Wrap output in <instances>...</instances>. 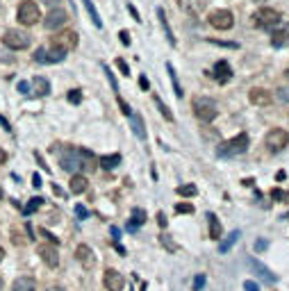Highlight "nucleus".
<instances>
[{
    "label": "nucleus",
    "instance_id": "nucleus-40",
    "mask_svg": "<svg viewBox=\"0 0 289 291\" xmlns=\"http://www.w3.org/2000/svg\"><path fill=\"white\" fill-rule=\"evenodd\" d=\"M119 107H121V112L126 114V116H130V114H132V109H130V105L126 103V100H123V98L119 96Z\"/></svg>",
    "mask_w": 289,
    "mask_h": 291
},
{
    "label": "nucleus",
    "instance_id": "nucleus-45",
    "mask_svg": "<svg viewBox=\"0 0 289 291\" xmlns=\"http://www.w3.org/2000/svg\"><path fill=\"white\" fill-rule=\"evenodd\" d=\"M244 289H246V291H259V287H257V282H253V280H246V282H244Z\"/></svg>",
    "mask_w": 289,
    "mask_h": 291
},
{
    "label": "nucleus",
    "instance_id": "nucleus-60",
    "mask_svg": "<svg viewBox=\"0 0 289 291\" xmlns=\"http://www.w3.org/2000/svg\"><path fill=\"white\" fill-rule=\"evenodd\" d=\"M0 289H2V277H0Z\"/></svg>",
    "mask_w": 289,
    "mask_h": 291
},
{
    "label": "nucleus",
    "instance_id": "nucleus-55",
    "mask_svg": "<svg viewBox=\"0 0 289 291\" xmlns=\"http://www.w3.org/2000/svg\"><path fill=\"white\" fill-rule=\"evenodd\" d=\"M0 125H2V127H5V130H12V125H9V123H7V121H5V119H2V116H0Z\"/></svg>",
    "mask_w": 289,
    "mask_h": 291
},
{
    "label": "nucleus",
    "instance_id": "nucleus-53",
    "mask_svg": "<svg viewBox=\"0 0 289 291\" xmlns=\"http://www.w3.org/2000/svg\"><path fill=\"white\" fill-rule=\"evenodd\" d=\"M5 162H7V153H5V150L0 148V166L5 164Z\"/></svg>",
    "mask_w": 289,
    "mask_h": 291
},
{
    "label": "nucleus",
    "instance_id": "nucleus-31",
    "mask_svg": "<svg viewBox=\"0 0 289 291\" xmlns=\"http://www.w3.org/2000/svg\"><path fill=\"white\" fill-rule=\"evenodd\" d=\"M176 194L182 196V198H193V196L198 194V189L193 187V184H182V187L176 189Z\"/></svg>",
    "mask_w": 289,
    "mask_h": 291
},
{
    "label": "nucleus",
    "instance_id": "nucleus-56",
    "mask_svg": "<svg viewBox=\"0 0 289 291\" xmlns=\"http://www.w3.org/2000/svg\"><path fill=\"white\" fill-rule=\"evenodd\" d=\"M285 178H287V173H285V171H278V173H275V180H285Z\"/></svg>",
    "mask_w": 289,
    "mask_h": 291
},
{
    "label": "nucleus",
    "instance_id": "nucleus-17",
    "mask_svg": "<svg viewBox=\"0 0 289 291\" xmlns=\"http://www.w3.org/2000/svg\"><path fill=\"white\" fill-rule=\"evenodd\" d=\"M96 168H98V159L94 157V153L80 148V171L91 173V171H96Z\"/></svg>",
    "mask_w": 289,
    "mask_h": 291
},
{
    "label": "nucleus",
    "instance_id": "nucleus-58",
    "mask_svg": "<svg viewBox=\"0 0 289 291\" xmlns=\"http://www.w3.org/2000/svg\"><path fill=\"white\" fill-rule=\"evenodd\" d=\"M2 257H5V250H2V248H0V261H2Z\"/></svg>",
    "mask_w": 289,
    "mask_h": 291
},
{
    "label": "nucleus",
    "instance_id": "nucleus-37",
    "mask_svg": "<svg viewBox=\"0 0 289 291\" xmlns=\"http://www.w3.org/2000/svg\"><path fill=\"white\" fill-rule=\"evenodd\" d=\"M160 241H162L164 246H166V250H171V253H176V244H171L169 234H162V237H160Z\"/></svg>",
    "mask_w": 289,
    "mask_h": 291
},
{
    "label": "nucleus",
    "instance_id": "nucleus-51",
    "mask_svg": "<svg viewBox=\"0 0 289 291\" xmlns=\"http://www.w3.org/2000/svg\"><path fill=\"white\" fill-rule=\"evenodd\" d=\"M128 9H130V14H132V18H134V21H141V18H139V12H137V9H134L132 5H130V7H128Z\"/></svg>",
    "mask_w": 289,
    "mask_h": 291
},
{
    "label": "nucleus",
    "instance_id": "nucleus-16",
    "mask_svg": "<svg viewBox=\"0 0 289 291\" xmlns=\"http://www.w3.org/2000/svg\"><path fill=\"white\" fill-rule=\"evenodd\" d=\"M180 9L189 16H198L205 9V0H178Z\"/></svg>",
    "mask_w": 289,
    "mask_h": 291
},
{
    "label": "nucleus",
    "instance_id": "nucleus-8",
    "mask_svg": "<svg viewBox=\"0 0 289 291\" xmlns=\"http://www.w3.org/2000/svg\"><path fill=\"white\" fill-rule=\"evenodd\" d=\"M255 25L257 28H275L278 23H280V12H275L271 7H262L255 12Z\"/></svg>",
    "mask_w": 289,
    "mask_h": 291
},
{
    "label": "nucleus",
    "instance_id": "nucleus-9",
    "mask_svg": "<svg viewBox=\"0 0 289 291\" xmlns=\"http://www.w3.org/2000/svg\"><path fill=\"white\" fill-rule=\"evenodd\" d=\"M78 34L73 30H66V32H60V34H55L52 37V48H60V50H73L75 46H78Z\"/></svg>",
    "mask_w": 289,
    "mask_h": 291
},
{
    "label": "nucleus",
    "instance_id": "nucleus-4",
    "mask_svg": "<svg viewBox=\"0 0 289 291\" xmlns=\"http://www.w3.org/2000/svg\"><path fill=\"white\" fill-rule=\"evenodd\" d=\"M2 44L12 48V50H25L30 46V37L21 30H7L2 34Z\"/></svg>",
    "mask_w": 289,
    "mask_h": 291
},
{
    "label": "nucleus",
    "instance_id": "nucleus-26",
    "mask_svg": "<svg viewBox=\"0 0 289 291\" xmlns=\"http://www.w3.org/2000/svg\"><path fill=\"white\" fill-rule=\"evenodd\" d=\"M98 164H103V168L112 171V168H116L121 164V155H103L98 159Z\"/></svg>",
    "mask_w": 289,
    "mask_h": 291
},
{
    "label": "nucleus",
    "instance_id": "nucleus-35",
    "mask_svg": "<svg viewBox=\"0 0 289 291\" xmlns=\"http://www.w3.org/2000/svg\"><path fill=\"white\" fill-rule=\"evenodd\" d=\"M176 212H178V214H192L193 205L192 202H178V205H176Z\"/></svg>",
    "mask_w": 289,
    "mask_h": 291
},
{
    "label": "nucleus",
    "instance_id": "nucleus-42",
    "mask_svg": "<svg viewBox=\"0 0 289 291\" xmlns=\"http://www.w3.org/2000/svg\"><path fill=\"white\" fill-rule=\"evenodd\" d=\"M271 198L273 200H285V191L282 189H271Z\"/></svg>",
    "mask_w": 289,
    "mask_h": 291
},
{
    "label": "nucleus",
    "instance_id": "nucleus-36",
    "mask_svg": "<svg viewBox=\"0 0 289 291\" xmlns=\"http://www.w3.org/2000/svg\"><path fill=\"white\" fill-rule=\"evenodd\" d=\"M82 100V93H80V89H71L68 91V103H73V105H78Z\"/></svg>",
    "mask_w": 289,
    "mask_h": 291
},
{
    "label": "nucleus",
    "instance_id": "nucleus-2",
    "mask_svg": "<svg viewBox=\"0 0 289 291\" xmlns=\"http://www.w3.org/2000/svg\"><path fill=\"white\" fill-rule=\"evenodd\" d=\"M193 114L198 116L200 121H205V123H212L216 119V103L212 98H196L193 100Z\"/></svg>",
    "mask_w": 289,
    "mask_h": 291
},
{
    "label": "nucleus",
    "instance_id": "nucleus-50",
    "mask_svg": "<svg viewBox=\"0 0 289 291\" xmlns=\"http://www.w3.org/2000/svg\"><path fill=\"white\" fill-rule=\"evenodd\" d=\"M32 184H34V187H41V178H39V173L32 175Z\"/></svg>",
    "mask_w": 289,
    "mask_h": 291
},
{
    "label": "nucleus",
    "instance_id": "nucleus-44",
    "mask_svg": "<svg viewBox=\"0 0 289 291\" xmlns=\"http://www.w3.org/2000/svg\"><path fill=\"white\" fill-rule=\"evenodd\" d=\"M119 39L123 41V46H130V32H128V30H121L119 32Z\"/></svg>",
    "mask_w": 289,
    "mask_h": 291
},
{
    "label": "nucleus",
    "instance_id": "nucleus-52",
    "mask_svg": "<svg viewBox=\"0 0 289 291\" xmlns=\"http://www.w3.org/2000/svg\"><path fill=\"white\" fill-rule=\"evenodd\" d=\"M264 248H267V241H262V239H259L257 244H255V250H264Z\"/></svg>",
    "mask_w": 289,
    "mask_h": 291
},
{
    "label": "nucleus",
    "instance_id": "nucleus-28",
    "mask_svg": "<svg viewBox=\"0 0 289 291\" xmlns=\"http://www.w3.org/2000/svg\"><path fill=\"white\" fill-rule=\"evenodd\" d=\"M146 221V212L144 209H139V207H134L132 209V221H130V225H128V230H137V225H141Z\"/></svg>",
    "mask_w": 289,
    "mask_h": 291
},
{
    "label": "nucleus",
    "instance_id": "nucleus-20",
    "mask_svg": "<svg viewBox=\"0 0 289 291\" xmlns=\"http://www.w3.org/2000/svg\"><path fill=\"white\" fill-rule=\"evenodd\" d=\"M12 291H37V282L28 276L16 277L14 284H12Z\"/></svg>",
    "mask_w": 289,
    "mask_h": 291
},
{
    "label": "nucleus",
    "instance_id": "nucleus-10",
    "mask_svg": "<svg viewBox=\"0 0 289 291\" xmlns=\"http://www.w3.org/2000/svg\"><path fill=\"white\" fill-rule=\"evenodd\" d=\"M66 21H68L66 9L55 7V9H50L48 16L44 18V25H46V30H60L62 25H66Z\"/></svg>",
    "mask_w": 289,
    "mask_h": 291
},
{
    "label": "nucleus",
    "instance_id": "nucleus-19",
    "mask_svg": "<svg viewBox=\"0 0 289 291\" xmlns=\"http://www.w3.org/2000/svg\"><path fill=\"white\" fill-rule=\"evenodd\" d=\"M248 266H251L253 271H255V273H257L259 277H264V280H269V282H275V280H278V277L273 276V273H271V271L267 269V266H264V264H262V261L259 260H255V257H248Z\"/></svg>",
    "mask_w": 289,
    "mask_h": 291
},
{
    "label": "nucleus",
    "instance_id": "nucleus-14",
    "mask_svg": "<svg viewBox=\"0 0 289 291\" xmlns=\"http://www.w3.org/2000/svg\"><path fill=\"white\" fill-rule=\"evenodd\" d=\"M75 257H78V261H80L84 269H94V264H96L94 250H91L87 244H80V246L75 248Z\"/></svg>",
    "mask_w": 289,
    "mask_h": 291
},
{
    "label": "nucleus",
    "instance_id": "nucleus-24",
    "mask_svg": "<svg viewBox=\"0 0 289 291\" xmlns=\"http://www.w3.org/2000/svg\"><path fill=\"white\" fill-rule=\"evenodd\" d=\"M87 187H89V182H87L84 175H73V178H71V191H73V194H84Z\"/></svg>",
    "mask_w": 289,
    "mask_h": 291
},
{
    "label": "nucleus",
    "instance_id": "nucleus-15",
    "mask_svg": "<svg viewBox=\"0 0 289 291\" xmlns=\"http://www.w3.org/2000/svg\"><path fill=\"white\" fill-rule=\"evenodd\" d=\"M248 100L253 105H259V107H267L271 103V93L267 89H262V87H255V89L248 91Z\"/></svg>",
    "mask_w": 289,
    "mask_h": 291
},
{
    "label": "nucleus",
    "instance_id": "nucleus-3",
    "mask_svg": "<svg viewBox=\"0 0 289 291\" xmlns=\"http://www.w3.org/2000/svg\"><path fill=\"white\" fill-rule=\"evenodd\" d=\"M16 16H18V23H21V25H34V23H39V18H41V12H39V7L32 0H23Z\"/></svg>",
    "mask_w": 289,
    "mask_h": 291
},
{
    "label": "nucleus",
    "instance_id": "nucleus-11",
    "mask_svg": "<svg viewBox=\"0 0 289 291\" xmlns=\"http://www.w3.org/2000/svg\"><path fill=\"white\" fill-rule=\"evenodd\" d=\"M60 164L64 171L75 173L80 168V148H66V153H62Z\"/></svg>",
    "mask_w": 289,
    "mask_h": 291
},
{
    "label": "nucleus",
    "instance_id": "nucleus-21",
    "mask_svg": "<svg viewBox=\"0 0 289 291\" xmlns=\"http://www.w3.org/2000/svg\"><path fill=\"white\" fill-rule=\"evenodd\" d=\"M32 89H34V96H46L48 91H50V82L46 80V77H41V75H37L34 80H32Z\"/></svg>",
    "mask_w": 289,
    "mask_h": 291
},
{
    "label": "nucleus",
    "instance_id": "nucleus-27",
    "mask_svg": "<svg viewBox=\"0 0 289 291\" xmlns=\"http://www.w3.org/2000/svg\"><path fill=\"white\" fill-rule=\"evenodd\" d=\"M271 44L275 46V48H282V46L289 44V32L287 30H275L273 34H271Z\"/></svg>",
    "mask_w": 289,
    "mask_h": 291
},
{
    "label": "nucleus",
    "instance_id": "nucleus-1",
    "mask_svg": "<svg viewBox=\"0 0 289 291\" xmlns=\"http://www.w3.org/2000/svg\"><path fill=\"white\" fill-rule=\"evenodd\" d=\"M287 143H289V132L287 130H282V127L269 130L267 137H264V146H267L269 153H280V150H285Z\"/></svg>",
    "mask_w": 289,
    "mask_h": 291
},
{
    "label": "nucleus",
    "instance_id": "nucleus-22",
    "mask_svg": "<svg viewBox=\"0 0 289 291\" xmlns=\"http://www.w3.org/2000/svg\"><path fill=\"white\" fill-rule=\"evenodd\" d=\"M157 18H160V23H162V30H164V34H166V41H169L171 46H176V37H173V32H171L169 21H166V14H164L162 7H157Z\"/></svg>",
    "mask_w": 289,
    "mask_h": 291
},
{
    "label": "nucleus",
    "instance_id": "nucleus-6",
    "mask_svg": "<svg viewBox=\"0 0 289 291\" xmlns=\"http://www.w3.org/2000/svg\"><path fill=\"white\" fill-rule=\"evenodd\" d=\"M246 148H248V135H246V132H239V135L232 137L230 141L221 143V155H241Z\"/></svg>",
    "mask_w": 289,
    "mask_h": 291
},
{
    "label": "nucleus",
    "instance_id": "nucleus-38",
    "mask_svg": "<svg viewBox=\"0 0 289 291\" xmlns=\"http://www.w3.org/2000/svg\"><path fill=\"white\" fill-rule=\"evenodd\" d=\"M116 68H119V71H121V75H126V77H128V75H130V68H128V64H126V61H123V60H121V57H119V60H116Z\"/></svg>",
    "mask_w": 289,
    "mask_h": 291
},
{
    "label": "nucleus",
    "instance_id": "nucleus-23",
    "mask_svg": "<svg viewBox=\"0 0 289 291\" xmlns=\"http://www.w3.org/2000/svg\"><path fill=\"white\" fill-rule=\"evenodd\" d=\"M130 123H132V132L139 139H146V127H144V119L139 114H130Z\"/></svg>",
    "mask_w": 289,
    "mask_h": 291
},
{
    "label": "nucleus",
    "instance_id": "nucleus-18",
    "mask_svg": "<svg viewBox=\"0 0 289 291\" xmlns=\"http://www.w3.org/2000/svg\"><path fill=\"white\" fill-rule=\"evenodd\" d=\"M212 75H214L216 82L225 84V82L230 80V77H232V68H230L228 61H223V60H221V61H216V64H214V73H212Z\"/></svg>",
    "mask_w": 289,
    "mask_h": 291
},
{
    "label": "nucleus",
    "instance_id": "nucleus-48",
    "mask_svg": "<svg viewBox=\"0 0 289 291\" xmlns=\"http://www.w3.org/2000/svg\"><path fill=\"white\" fill-rule=\"evenodd\" d=\"M28 89H30L28 82H18V91H21V93H28Z\"/></svg>",
    "mask_w": 289,
    "mask_h": 291
},
{
    "label": "nucleus",
    "instance_id": "nucleus-61",
    "mask_svg": "<svg viewBox=\"0 0 289 291\" xmlns=\"http://www.w3.org/2000/svg\"><path fill=\"white\" fill-rule=\"evenodd\" d=\"M285 75H287V80H289V71H287V73H285Z\"/></svg>",
    "mask_w": 289,
    "mask_h": 291
},
{
    "label": "nucleus",
    "instance_id": "nucleus-29",
    "mask_svg": "<svg viewBox=\"0 0 289 291\" xmlns=\"http://www.w3.org/2000/svg\"><path fill=\"white\" fill-rule=\"evenodd\" d=\"M239 237H241V232L239 230H235V232H230V237L225 241H221V246H219V253H228L230 248L235 246V244H237V239Z\"/></svg>",
    "mask_w": 289,
    "mask_h": 291
},
{
    "label": "nucleus",
    "instance_id": "nucleus-41",
    "mask_svg": "<svg viewBox=\"0 0 289 291\" xmlns=\"http://www.w3.org/2000/svg\"><path fill=\"white\" fill-rule=\"evenodd\" d=\"M203 284H205V276H196V280H193V291H200Z\"/></svg>",
    "mask_w": 289,
    "mask_h": 291
},
{
    "label": "nucleus",
    "instance_id": "nucleus-39",
    "mask_svg": "<svg viewBox=\"0 0 289 291\" xmlns=\"http://www.w3.org/2000/svg\"><path fill=\"white\" fill-rule=\"evenodd\" d=\"M103 71H105V75H107V80H110V84H112V89L114 91H119V87H116V80H114V73H112L107 66H103Z\"/></svg>",
    "mask_w": 289,
    "mask_h": 291
},
{
    "label": "nucleus",
    "instance_id": "nucleus-32",
    "mask_svg": "<svg viewBox=\"0 0 289 291\" xmlns=\"http://www.w3.org/2000/svg\"><path fill=\"white\" fill-rule=\"evenodd\" d=\"M155 105H157V109H160V114H162L164 119H166V121H173V114H171V109L162 103V98H160V96H155Z\"/></svg>",
    "mask_w": 289,
    "mask_h": 291
},
{
    "label": "nucleus",
    "instance_id": "nucleus-59",
    "mask_svg": "<svg viewBox=\"0 0 289 291\" xmlns=\"http://www.w3.org/2000/svg\"><path fill=\"white\" fill-rule=\"evenodd\" d=\"M282 218H289V212H287V214H282Z\"/></svg>",
    "mask_w": 289,
    "mask_h": 291
},
{
    "label": "nucleus",
    "instance_id": "nucleus-30",
    "mask_svg": "<svg viewBox=\"0 0 289 291\" xmlns=\"http://www.w3.org/2000/svg\"><path fill=\"white\" fill-rule=\"evenodd\" d=\"M84 9H87L91 23H94L96 28H103V21H100V16H98V12H96V7H94V2H91V0H84Z\"/></svg>",
    "mask_w": 289,
    "mask_h": 291
},
{
    "label": "nucleus",
    "instance_id": "nucleus-5",
    "mask_svg": "<svg viewBox=\"0 0 289 291\" xmlns=\"http://www.w3.org/2000/svg\"><path fill=\"white\" fill-rule=\"evenodd\" d=\"M208 21L216 30H230V28L235 25V14H232L230 9H214V12L209 14Z\"/></svg>",
    "mask_w": 289,
    "mask_h": 291
},
{
    "label": "nucleus",
    "instance_id": "nucleus-12",
    "mask_svg": "<svg viewBox=\"0 0 289 291\" xmlns=\"http://www.w3.org/2000/svg\"><path fill=\"white\" fill-rule=\"evenodd\" d=\"M39 257L50 266V269H55L57 264H60V253H57V248H55V244H41V246L37 248Z\"/></svg>",
    "mask_w": 289,
    "mask_h": 291
},
{
    "label": "nucleus",
    "instance_id": "nucleus-34",
    "mask_svg": "<svg viewBox=\"0 0 289 291\" xmlns=\"http://www.w3.org/2000/svg\"><path fill=\"white\" fill-rule=\"evenodd\" d=\"M41 202H44V198H32V200L25 205V209H23V212H25V214H32V212H37V209L41 207Z\"/></svg>",
    "mask_w": 289,
    "mask_h": 291
},
{
    "label": "nucleus",
    "instance_id": "nucleus-25",
    "mask_svg": "<svg viewBox=\"0 0 289 291\" xmlns=\"http://www.w3.org/2000/svg\"><path fill=\"white\" fill-rule=\"evenodd\" d=\"M208 218H209V237H212V239H221L223 228H221V223H219V218H216L214 214H208Z\"/></svg>",
    "mask_w": 289,
    "mask_h": 291
},
{
    "label": "nucleus",
    "instance_id": "nucleus-13",
    "mask_svg": "<svg viewBox=\"0 0 289 291\" xmlns=\"http://www.w3.org/2000/svg\"><path fill=\"white\" fill-rule=\"evenodd\" d=\"M103 284L107 291H121L123 287H126V280H123V276H121L119 271H105V277H103Z\"/></svg>",
    "mask_w": 289,
    "mask_h": 291
},
{
    "label": "nucleus",
    "instance_id": "nucleus-43",
    "mask_svg": "<svg viewBox=\"0 0 289 291\" xmlns=\"http://www.w3.org/2000/svg\"><path fill=\"white\" fill-rule=\"evenodd\" d=\"M278 100L280 103H289V89H278Z\"/></svg>",
    "mask_w": 289,
    "mask_h": 291
},
{
    "label": "nucleus",
    "instance_id": "nucleus-47",
    "mask_svg": "<svg viewBox=\"0 0 289 291\" xmlns=\"http://www.w3.org/2000/svg\"><path fill=\"white\" fill-rule=\"evenodd\" d=\"M139 84H141V89L144 91H148V77H146V75H141L139 77Z\"/></svg>",
    "mask_w": 289,
    "mask_h": 291
},
{
    "label": "nucleus",
    "instance_id": "nucleus-46",
    "mask_svg": "<svg viewBox=\"0 0 289 291\" xmlns=\"http://www.w3.org/2000/svg\"><path fill=\"white\" fill-rule=\"evenodd\" d=\"M75 214H78L80 218H87V216H89V212H87V209L82 207V205H78V207H75Z\"/></svg>",
    "mask_w": 289,
    "mask_h": 291
},
{
    "label": "nucleus",
    "instance_id": "nucleus-54",
    "mask_svg": "<svg viewBox=\"0 0 289 291\" xmlns=\"http://www.w3.org/2000/svg\"><path fill=\"white\" fill-rule=\"evenodd\" d=\"M44 2L48 7H57V5H60V0H44Z\"/></svg>",
    "mask_w": 289,
    "mask_h": 291
},
{
    "label": "nucleus",
    "instance_id": "nucleus-7",
    "mask_svg": "<svg viewBox=\"0 0 289 291\" xmlns=\"http://www.w3.org/2000/svg\"><path fill=\"white\" fill-rule=\"evenodd\" d=\"M66 60V50H60V48H39L34 52V61L39 64H57V61Z\"/></svg>",
    "mask_w": 289,
    "mask_h": 291
},
{
    "label": "nucleus",
    "instance_id": "nucleus-62",
    "mask_svg": "<svg viewBox=\"0 0 289 291\" xmlns=\"http://www.w3.org/2000/svg\"><path fill=\"white\" fill-rule=\"evenodd\" d=\"M0 198H2V189H0Z\"/></svg>",
    "mask_w": 289,
    "mask_h": 291
},
{
    "label": "nucleus",
    "instance_id": "nucleus-57",
    "mask_svg": "<svg viewBox=\"0 0 289 291\" xmlns=\"http://www.w3.org/2000/svg\"><path fill=\"white\" fill-rule=\"evenodd\" d=\"M46 291H64L62 287H50V289H46Z\"/></svg>",
    "mask_w": 289,
    "mask_h": 291
},
{
    "label": "nucleus",
    "instance_id": "nucleus-33",
    "mask_svg": "<svg viewBox=\"0 0 289 291\" xmlns=\"http://www.w3.org/2000/svg\"><path fill=\"white\" fill-rule=\"evenodd\" d=\"M166 71L171 73V82H173V89H176V96H182V89H180V84H178V77H176V71H173V66L171 64H166Z\"/></svg>",
    "mask_w": 289,
    "mask_h": 291
},
{
    "label": "nucleus",
    "instance_id": "nucleus-49",
    "mask_svg": "<svg viewBox=\"0 0 289 291\" xmlns=\"http://www.w3.org/2000/svg\"><path fill=\"white\" fill-rule=\"evenodd\" d=\"M157 223L162 225V228H166V216H164L162 212H160V214H157Z\"/></svg>",
    "mask_w": 289,
    "mask_h": 291
}]
</instances>
